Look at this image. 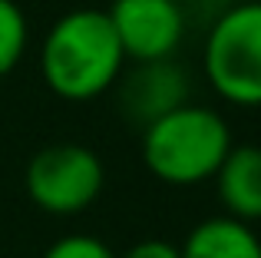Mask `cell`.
<instances>
[{
  "mask_svg": "<svg viewBox=\"0 0 261 258\" xmlns=\"http://www.w3.org/2000/svg\"><path fill=\"white\" fill-rule=\"evenodd\" d=\"M43 258H119V255H116L102 239H96V235L76 232V235H63V239H57L43 252Z\"/></svg>",
  "mask_w": 261,
  "mask_h": 258,
  "instance_id": "30bf717a",
  "label": "cell"
},
{
  "mask_svg": "<svg viewBox=\"0 0 261 258\" xmlns=\"http://www.w3.org/2000/svg\"><path fill=\"white\" fill-rule=\"evenodd\" d=\"M122 258H182V255H178V245H172L169 239H142Z\"/></svg>",
  "mask_w": 261,
  "mask_h": 258,
  "instance_id": "8fae6325",
  "label": "cell"
},
{
  "mask_svg": "<svg viewBox=\"0 0 261 258\" xmlns=\"http://www.w3.org/2000/svg\"><path fill=\"white\" fill-rule=\"evenodd\" d=\"M205 76L231 106H261V0H242L222 10L205 33Z\"/></svg>",
  "mask_w": 261,
  "mask_h": 258,
  "instance_id": "3957f363",
  "label": "cell"
},
{
  "mask_svg": "<svg viewBox=\"0 0 261 258\" xmlns=\"http://www.w3.org/2000/svg\"><path fill=\"white\" fill-rule=\"evenodd\" d=\"M231 146L225 116L192 99L142 126V162L166 186H198L212 179Z\"/></svg>",
  "mask_w": 261,
  "mask_h": 258,
  "instance_id": "7a4b0ae2",
  "label": "cell"
},
{
  "mask_svg": "<svg viewBox=\"0 0 261 258\" xmlns=\"http://www.w3.org/2000/svg\"><path fill=\"white\" fill-rule=\"evenodd\" d=\"M27 195L46 215H80L99 199L106 186L102 159L80 142L40 149L27 166Z\"/></svg>",
  "mask_w": 261,
  "mask_h": 258,
  "instance_id": "277c9868",
  "label": "cell"
},
{
  "mask_svg": "<svg viewBox=\"0 0 261 258\" xmlns=\"http://www.w3.org/2000/svg\"><path fill=\"white\" fill-rule=\"evenodd\" d=\"M212 179L225 215L261 222V146H231Z\"/></svg>",
  "mask_w": 261,
  "mask_h": 258,
  "instance_id": "52a82bcc",
  "label": "cell"
},
{
  "mask_svg": "<svg viewBox=\"0 0 261 258\" xmlns=\"http://www.w3.org/2000/svg\"><path fill=\"white\" fill-rule=\"evenodd\" d=\"M106 13L119 37L122 53L133 63L175 57L189 30L178 0H113Z\"/></svg>",
  "mask_w": 261,
  "mask_h": 258,
  "instance_id": "5b68a950",
  "label": "cell"
},
{
  "mask_svg": "<svg viewBox=\"0 0 261 258\" xmlns=\"http://www.w3.org/2000/svg\"><path fill=\"white\" fill-rule=\"evenodd\" d=\"M182 258H261V242L248 222L212 215L198 222L178 245Z\"/></svg>",
  "mask_w": 261,
  "mask_h": 258,
  "instance_id": "ba28073f",
  "label": "cell"
},
{
  "mask_svg": "<svg viewBox=\"0 0 261 258\" xmlns=\"http://www.w3.org/2000/svg\"><path fill=\"white\" fill-rule=\"evenodd\" d=\"M119 86V113L136 126H149L152 119L166 116L189 103L192 96V80L189 70L178 66L172 57L169 60H149V63H136L129 73L116 80Z\"/></svg>",
  "mask_w": 261,
  "mask_h": 258,
  "instance_id": "8992f818",
  "label": "cell"
},
{
  "mask_svg": "<svg viewBox=\"0 0 261 258\" xmlns=\"http://www.w3.org/2000/svg\"><path fill=\"white\" fill-rule=\"evenodd\" d=\"M30 43V23L17 0H0V80L10 76Z\"/></svg>",
  "mask_w": 261,
  "mask_h": 258,
  "instance_id": "9c48e42d",
  "label": "cell"
},
{
  "mask_svg": "<svg viewBox=\"0 0 261 258\" xmlns=\"http://www.w3.org/2000/svg\"><path fill=\"white\" fill-rule=\"evenodd\" d=\"M122 70L126 53L106 10L80 7L63 13L40 46L43 83L66 103H89L109 93Z\"/></svg>",
  "mask_w": 261,
  "mask_h": 258,
  "instance_id": "6da1fadb",
  "label": "cell"
}]
</instances>
